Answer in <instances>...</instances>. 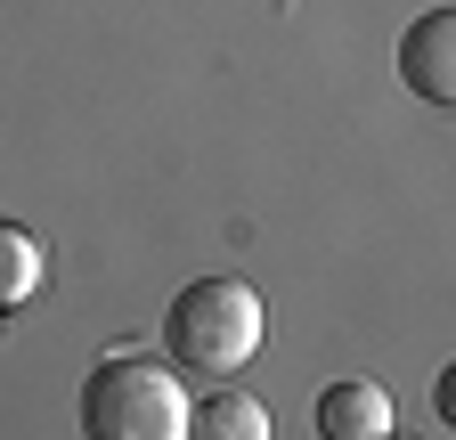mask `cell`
<instances>
[{"mask_svg":"<svg viewBox=\"0 0 456 440\" xmlns=\"http://www.w3.org/2000/svg\"><path fill=\"white\" fill-rule=\"evenodd\" d=\"M261 343H269V302L245 278H196L163 310V351L196 375H237L261 359Z\"/></svg>","mask_w":456,"mask_h":440,"instance_id":"6da1fadb","label":"cell"},{"mask_svg":"<svg viewBox=\"0 0 456 440\" xmlns=\"http://www.w3.org/2000/svg\"><path fill=\"white\" fill-rule=\"evenodd\" d=\"M82 432L90 440H188L196 400L180 392V375L163 359H98L82 383Z\"/></svg>","mask_w":456,"mask_h":440,"instance_id":"7a4b0ae2","label":"cell"},{"mask_svg":"<svg viewBox=\"0 0 456 440\" xmlns=\"http://www.w3.org/2000/svg\"><path fill=\"white\" fill-rule=\"evenodd\" d=\"M399 90L424 106H456V9H424L399 33Z\"/></svg>","mask_w":456,"mask_h":440,"instance_id":"3957f363","label":"cell"},{"mask_svg":"<svg viewBox=\"0 0 456 440\" xmlns=\"http://www.w3.org/2000/svg\"><path fill=\"white\" fill-rule=\"evenodd\" d=\"M391 424H399V408L367 375H342L318 392V440H391Z\"/></svg>","mask_w":456,"mask_h":440,"instance_id":"277c9868","label":"cell"},{"mask_svg":"<svg viewBox=\"0 0 456 440\" xmlns=\"http://www.w3.org/2000/svg\"><path fill=\"white\" fill-rule=\"evenodd\" d=\"M196 432H204V440H269V408L245 400V392H212V400L196 408Z\"/></svg>","mask_w":456,"mask_h":440,"instance_id":"5b68a950","label":"cell"},{"mask_svg":"<svg viewBox=\"0 0 456 440\" xmlns=\"http://www.w3.org/2000/svg\"><path fill=\"white\" fill-rule=\"evenodd\" d=\"M432 416L456 432V359H448V367H440V383H432Z\"/></svg>","mask_w":456,"mask_h":440,"instance_id":"8992f818","label":"cell"}]
</instances>
